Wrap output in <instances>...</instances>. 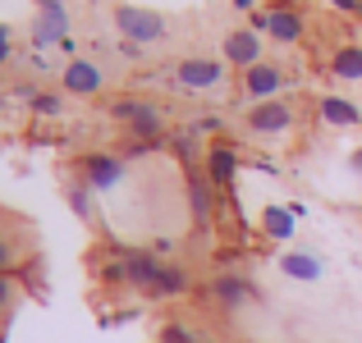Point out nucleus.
<instances>
[{
    "label": "nucleus",
    "mask_w": 362,
    "mask_h": 343,
    "mask_svg": "<svg viewBox=\"0 0 362 343\" xmlns=\"http://www.w3.org/2000/svg\"><path fill=\"white\" fill-rule=\"evenodd\" d=\"M110 119L129 124V133L138 142H160V138H165V114H160V106H151V101L124 97V101L110 106Z\"/></svg>",
    "instance_id": "f257e3e1"
},
{
    "label": "nucleus",
    "mask_w": 362,
    "mask_h": 343,
    "mask_svg": "<svg viewBox=\"0 0 362 343\" xmlns=\"http://www.w3.org/2000/svg\"><path fill=\"white\" fill-rule=\"evenodd\" d=\"M115 28H119L124 42H133V46H151L165 37V18L156 9H138V5H115Z\"/></svg>",
    "instance_id": "f03ea898"
},
{
    "label": "nucleus",
    "mask_w": 362,
    "mask_h": 343,
    "mask_svg": "<svg viewBox=\"0 0 362 343\" xmlns=\"http://www.w3.org/2000/svg\"><path fill=\"white\" fill-rule=\"evenodd\" d=\"M293 124H298V110L289 101H262V106L247 110V133H257V138H280Z\"/></svg>",
    "instance_id": "7ed1b4c3"
},
{
    "label": "nucleus",
    "mask_w": 362,
    "mask_h": 343,
    "mask_svg": "<svg viewBox=\"0 0 362 343\" xmlns=\"http://www.w3.org/2000/svg\"><path fill=\"white\" fill-rule=\"evenodd\" d=\"M165 261H156L151 252H124V284H133L138 293H151L156 298L160 284H165Z\"/></svg>",
    "instance_id": "20e7f679"
},
{
    "label": "nucleus",
    "mask_w": 362,
    "mask_h": 343,
    "mask_svg": "<svg viewBox=\"0 0 362 343\" xmlns=\"http://www.w3.org/2000/svg\"><path fill=\"white\" fill-rule=\"evenodd\" d=\"M216 83H225L221 60H179L175 64V88H184V92H211Z\"/></svg>",
    "instance_id": "39448f33"
},
{
    "label": "nucleus",
    "mask_w": 362,
    "mask_h": 343,
    "mask_svg": "<svg viewBox=\"0 0 362 343\" xmlns=\"http://www.w3.org/2000/svg\"><path fill=\"white\" fill-rule=\"evenodd\" d=\"M284 69H275V64H252V69H243V97L252 101V106H262V101H275V92L284 88Z\"/></svg>",
    "instance_id": "423d86ee"
},
{
    "label": "nucleus",
    "mask_w": 362,
    "mask_h": 343,
    "mask_svg": "<svg viewBox=\"0 0 362 343\" xmlns=\"http://www.w3.org/2000/svg\"><path fill=\"white\" fill-rule=\"evenodd\" d=\"M225 64H239V69H252V64H262V32H252V28H234V32H225Z\"/></svg>",
    "instance_id": "0eeeda50"
},
{
    "label": "nucleus",
    "mask_w": 362,
    "mask_h": 343,
    "mask_svg": "<svg viewBox=\"0 0 362 343\" xmlns=\"http://www.w3.org/2000/svg\"><path fill=\"white\" fill-rule=\"evenodd\" d=\"M60 83H64L69 97H97V92L106 88V73H101L92 60H69L64 73H60Z\"/></svg>",
    "instance_id": "6e6552de"
},
{
    "label": "nucleus",
    "mask_w": 362,
    "mask_h": 343,
    "mask_svg": "<svg viewBox=\"0 0 362 343\" xmlns=\"http://www.w3.org/2000/svg\"><path fill=\"white\" fill-rule=\"evenodd\" d=\"M234 174H239V151L225 147V142H216V147L206 151V179H211L216 188H230Z\"/></svg>",
    "instance_id": "1a4fd4ad"
},
{
    "label": "nucleus",
    "mask_w": 362,
    "mask_h": 343,
    "mask_svg": "<svg viewBox=\"0 0 362 343\" xmlns=\"http://www.w3.org/2000/svg\"><path fill=\"white\" fill-rule=\"evenodd\" d=\"M64 28H69V18H64V5L42 9V14H37V23H33V46L64 42Z\"/></svg>",
    "instance_id": "9d476101"
},
{
    "label": "nucleus",
    "mask_w": 362,
    "mask_h": 343,
    "mask_svg": "<svg viewBox=\"0 0 362 343\" xmlns=\"http://www.w3.org/2000/svg\"><path fill=\"white\" fill-rule=\"evenodd\" d=\"M211 179L206 174H197V169H188V202H193V220L197 229H206L211 224Z\"/></svg>",
    "instance_id": "9b49d317"
},
{
    "label": "nucleus",
    "mask_w": 362,
    "mask_h": 343,
    "mask_svg": "<svg viewBox=\"0 0 362 343\" xmlns=\"http://www.w3.org/2000/svg\"><path fill=\"white\" fill-rule=\"evenodd\" d=\"M83 174H88V188H115L124 179V165L115 156H88L83 160Z\"/></svg>",
    "instance_id": "f8f14e48"
},
{
    "label": "nucleus",
    "mask_w": 362,
    "mask_h": 343,
    "mask_svg": "<svg viewBox=\"0 0 362 343\" xmlns=\"http://www.w3.org/2000/svg\"><path fill=\"white\" fill-rule=\"evenodd\" d=\"M266 32H271L275 42L293 46L303 37V14L298 9H271V14H266Z\"/></svg>",
    "instance_id": "ddd939ff"
},
{
    "label": "nucleus",
    "mask_w": 362,
    "mask_h": 343,
    "mask_svg": "<svg viewBox=\"0 0 362 343\" xmlns=\"http://www.w3.org/2000/svg\"><path fill=\"white\" fill-rule=\"evenodd\" d=\"M211 293H216V302H225V307H243V302H252V284L239 279V275H216Z\"/></svg>",
    "instance_id": "4468645a"
},
{
    "label": "nucleus",
    "mask_w": 362,
    "mask_h": 343,
    "mask_svg": "<svg viewBox=\"0 0 362 343\" xmlns=\"http://www.w3.org/2000/svg\"><path fill=\"white\" fill-rule=\"evenodd\" d=\"M321 119L326 124H339V128H354V124H362V110L354 106V101H344V97H321Z\"/></svg>",
    "instance_id": "2eb2a0df"
},
{
    "label": "nucleus",
    "mask_w": 362,
    "mask_h": 343,
    "mask_svg": "<svg viewBox=\"0 0 362 343\" xmlns=\"http://www.w3.org/2000/svg\"><path fill=\"white\" fill-rule=\"evenodd\" d=\"M330 78H344V83L362 78V46H344V51L330 55Z\"/></svg>",
    "instance_id": "dca6fc26"
},
{
    "label": "nucleus",
    "mask_w": 362,
    "mask_h": 343,
    "mask_svg": "<svg viewBox=\"0 0 362 343\" xmlns=\"http://www.w3.org/2000/svg\"><path fill=\"white\" fill-rule=\"evenodd\" d=\"M293 220H298V215H293L289 206H266V211H262V229L275 238V243L293 238Z\"/></svg>",
    "instance_id": "f3484780"
},
{
    "label": "nucleus",
    "mask_w": 362,
    "mask_h": 343,
    "mask_svg": "<svg viewBox=\"0 0 362 343\" xmlns=\"http://www.w3.org/2000/svg\"><path fill=\"white\" fill-rule=\"evenodd\" d=\"M280 265H284V275H293V279H321V261L308 256V252H289Z\"/></svg>",
    "instance_id": "a211bd4d"
},
{
    "label": "nucleus",
    "mask_w": 362,
    "mask_h": 343,
    "mask_svg": "<svg viewBox=\"0 0 362 343\" xmlns=\"http://www.w3.org/2000/svg\"><path fill=\"white\" fill-rule=\"evenodd\" d=\"M184 289H188V275L179 270V265H170V270H165V284H160L156 298H175V293H184Z\"/></svg>",
    "instance_id": "6ab92c4d"
},
{
    "label": "nucleus",
    "mask_w": 362,
    "mask_h": 343,
    "mask_svg": "<svg viewBox=\"0 0 362 343\" xmlns=\"http://www.w3.org/2000/svg\"><path fill=\"white\" fill-rule=\"evenodd\" d=\"M14 302H18V279L14 275H0V316L14 311Z\"/></svg>",
    "instance_id": "aec40b11"
},
{
    "label": "nucleus",
    "mask_w": 362,
    "mask_h": 343,
    "mask_svg": "<svg viewBox=\"0 0 362 343\" xmlns=\"http://www.w3.org/2000/svg\"><path fill=\"white\" fill-rule=\"evenodd\" d=\"M14 265H18V243L0 234V275H14Z\"/></svg>",
    "instance_id": "412c9836"
},
{
    "label": "nucleus",
    "mask_w": 362,
    "mask_h": 343,
    "mask_svg": "<svg viewBox=\"0 0 362 343\" xmlns=\"http://www.w3.org/2000/svg\"><path fill=\"white\" fill-rule=\"evenodd\" d=\"M160 343H197V335L188 325H179V320H170V325L160 330Z\"/></svg>",
    "instance_id": "4be33fe9"
},
{
    "label": "nucleus",
    "mask_w": 362,
    "mask_h": 343,
    "mask_svg": "<svg viewBox=\"0 0 362 343\" xmlns=\"http://www.w3.org/2000/svg\"><path fill=\"white\" fill-rule=\"evenodd\" d=\"M33 110H37V114H55V110H60V97H51V92H37V97H33Z\"/></svg>",
    "instance_id": "5701e85b"
},
{
    "label": "nucleus",
    "mask_w": 362,
    "mask_h": 343,
    "mask_svg": "<svg viewBox=\"0 0 362 343\" xmlns=\"http://www.w3.org/2000/svg\"><path fill=\"white\" fill-rule=\"evenodd\" d=\"M69 202H74V211H78V215H92V197H88V188H74Z\"/></svg>",
    "instance_id": "b1692460"
},
{
    "label": "nucleus",
    "mask_w": 362,
    "mask_h": 343,
    "mask_svg": "<svg viewBox=\"0 0 362 343\" xmlns=\"http://www.w3.org/2000/svg\"><path fill=\"white\" fill-rule=\"evenodd\" d=\"M9 55H14V42H9V28H0V64H9Z\"/></svg>",
    "instance_id": "393cba45"
},
{
    "label": "nucleus",
    "mask_w": 362,
    "mask_h": 343,
    "mask_svg": "<svg viewBox=\"0 0 362 343\" xmlns=\"http://www.w3.org/2000/svg\"><path fill=\"white\" fill-rule=\"evenodd\" d=\"M216 128H221V119H211V114H206V119H197L188 133H216Z\"/></svg>",
    "instance_id": "a878e982"
},
{
    "label": "nucleus",
    "mask_w": 362,
    "mask_h": 343,
    "mask_svg": "<svg viewBox=\"0 0 362 343\" xmlns=\"http://www.w3.org/2000/svg\"><path fill=\"white\" fill-rule=\"evenodd\" d=\"M335 9H344V14H362V0H330Z\"/></svg>",
    "instance_id": "bb28decb"
},
{
    "label": "nucleus",
    "mask_w": 362,
    "mask_h": 343,
    "mask_svg": "<svg viewBox=\"0 0 362 343\" xmlns=\"http://www.w3.org/2000/svg\"><path fill=\"white\" fill-rule=\"evenodd\" d=\"M37 5H42V9H51V5H64V0H37Z\"/></svg>",
    "instance_id": "cd10ccee"
},
{
    "label": "nucleus",
    "mask_w": 362,
    "mask_h": 343,
    "mask_svg": "<svg viewBox=\"0 0 362 343\" xmlns=\"http://www.w3.org/2000/svg\"><path fill=\"white\" fill-rule=\"evenodd\" d=\"M234 5H239V9H252V5H257V0H234Z\"/></svg>",
    "instance_id": "c85d7f7f"
},
{
    "label": "nucleus",
    "mask_w": 362,
    "mask_h": 343,
    "mask_svg": "<svg viewBox=\"0 0 362 343\" xmlns=\"http://www.w3.org/2000/svg\"><path fill=\"white\" fill-rule=\"evenodd\" d=\"M354 165H358V169H362V151H358V156H354Z\"/></svg>",
    "instance_id": "c756f323"
},
{
    "label": "nucleus",
    "mask_w": 362,
    "mask_h": 343,
    "mask_svg": "<svg viewBox=\"0 0 362 343\" xmlns=\"http://www.w3.org/2000/svg\"><path fill=\"white\" fill-rule=\"evenodd\" d=\"M0 110H5V97H0Z\"/></svg>",
    "instance_id": "7c9ffc66"
}]
</instances>
